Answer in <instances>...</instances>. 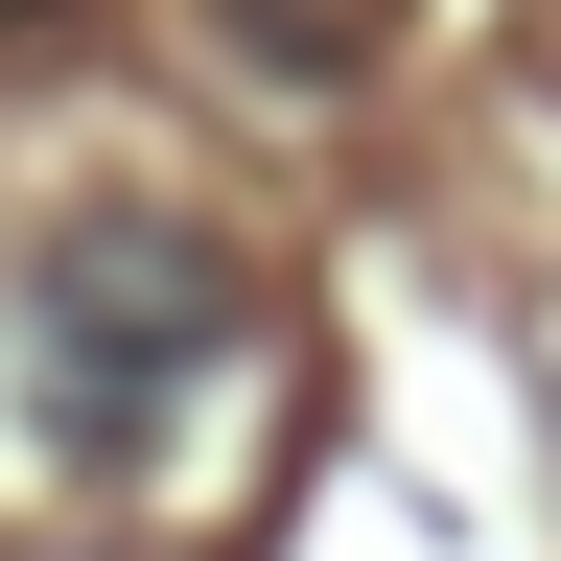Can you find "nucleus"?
<instances>
[{"label":"nucleus","mask_w":561,"mask_h":561,"mask_svg":"<svg viewBox=\"0 0 561 561\" xmlns=\"http://www.w3.org/2000/svg\"><path fill=\"white\" fill-rule=\"evenodd\" d=\"M234 351H257L234 234H210V210H140V187L47 210L24 280H0V398H24L47 468H164L187 421L234 398Z\"/></svg>","instance_id":"nucleus-1"},{"label":"nucleus","mask_w":561,"mask_h":561,"mask_svg":"<svg viewBox=\"0 0 561 561\" xmlns=\"http://www.w3.org/2000/svg\"><path fill=\"white\" fill-rule=\"evenodd\" d=\"M375 24H398V0H234V47H257V70H305V94H328Z\"/></svg>","instance_id":"nucleus-2"},{"label":"nucleus","mask_w":561,"mask_h":561,"mask_svg":"<svg viewBox=\"0 0 561 561\" xmlns=\"http://www.w3.org/2000/svg\"><path fill=\"white\" fill-rule=\"evenodd\" d=\"M0 24H24V0H0Z\"/></svg>","instance_id":"nucleus-3"}]
</instances>
